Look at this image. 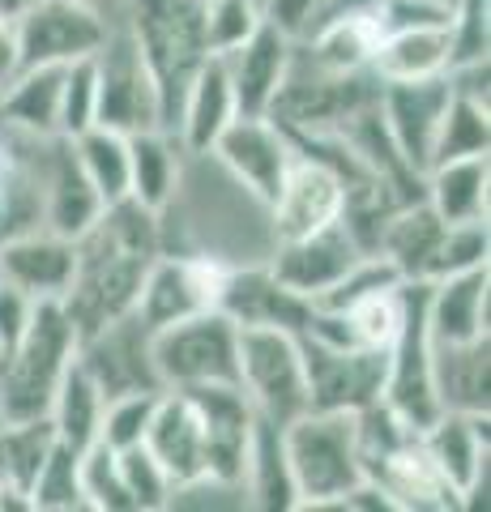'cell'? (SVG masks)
<instances>
[{"instance_id":"1","label":"cell","mask_w":491,"mask_h":512,"mask_svg":"<svg viewBox=\"0 0 491 512\" xmlns=\"http://www.w3.org/2000/svg\"><path fill=\"white\" fill-rule=\"evenodd\" d=\"M73 282L60 308L69 312L77 338L133 312L146 269L158 256V214L133 197L103 205L86 235L73 239Z\"/></svg>"},{"instance_id":"2","label":"cell","mask_w":491,"mask_h":512,"mask_svg":"<svg viewBox=\"0 0 491 512\" xmlns=\"http://www.w3.org/2000/svg\"><path fill=\"white\" fill-rule=\"evenodd\" d=\"M124 30L133 35L141 60L158 86L163 128H176L188 82L210 60L205 43V0H124Z\"/></svg>"},{"instance_id":"3","label":"cell","mask_w":491,"mask_h":512,"mask_svg":"<svg viewBox=\"0 0 491 512\" xmlns=\"http://www.w3.org/2000/svg\"><path fill=\"white\" fill-rule=\"evenodd\" d=\"M282 453L295 483V512H329L342 491L363 483L351 410H304L282 427Z\"/></svg>"},{"instance_id":"4","label":"cell","mask_w":491,"mask_h":512,"mask_svg":"<svg viewBox=\"0 0 491 512\" xmlns=\"http://www.w3.org/2000/svg\"><path fill=\"white\" fill-rule=\"evenodd\" d=\"M77 355V329L60 299H35L22 342L0 363V423L39 419L52 406V393Z\"/></svg>"},{"instance_id":"5","label":"cell","mask_w":491,"mask_h":512,"mask_svg":"<svg viewBox=\"0 0 491 512\" xmlns=\"http://www.w3.org/2000/svg\"><path fill=\"white\" fill-rule=\"evenodd\" d=\"M150 359L163 389L240 384V325L223 308H205L150 333Z\"/></svg>"},{"instance_id":"6","label":"cell","mask_w":491,"mask_h":512,"mask_svg":"<svg viewBox=\"0 0 491 512\" xmlns=\"http://www.w3.org/2000/svg\"><path fill=\"white\" fill-rule=\"evenodd\" d=\"M427 291L432 282H402V325L389 346V372H385V402L406 427L423 431L440 419V393L432 376V329H427Z\"/></svg>"},{"instance_id":"7","label":"cell","mask_w":491,"mask_h":512,"mask_svg":"<svg viewBox=\"0 0 491 512\" xmlns=\"http://www.w3.org/2000/svg\"><path fill=\"white\" fill-rule=\"evenodd\" d=\"M240 389L261 419L287 427L308 410V372L299 338L287 329H240Z\"/></svg>"},{"instance_id":"8","label":"cell","mask_w":491,"mask_h":512,"mask_svg":"<svg viewBox=\"0 0 491 512\" xmlns=\"http://www.w3.org/2000/svg\"><path fill=\"white\" fill-rule=\"evenodd\" d=\"M94 94H99L94 124L116 128L124 137L146 133V128H163L158 86L124 26H112L107 43L94 52Z\"/></svg>"},{"instance_id":"9","label":"cell","mask_w":491,"mask_h":512,"mask_svg":"<svg viewBox=\"0 0 491 512\" xmlns=\"http://www.w3.org/2000/svg\"><path fill=\"white\" fill-rule=\"evenodd\" d=\"M112 35V18L94 13L77 0H35L18 22H13V39H18V69H43V64H73L90 60Z\"/></svg>"},{"instance_id":"10","label":"cell","mask_w":491,"mask_h":512,"mask_svg":"<svg viewBox=\"0 0 491 512\" xmlns=\"http://www.w3.org/2000/svg\"><path fill=\"white\" fill-rule=\"evenodd\" d=\"M308 372V410H351L380 402L389 372V350L372 346H334L321 338H299Z\"/></svg>"},{"instance_id":"11","label":"cell","mask_w":491,"mask_h":512,"mask_svg":"<svg viewBox=\"0 0 491 512\" xmlns=\"http://www.w3.org/2000/svg\"><path fill=\"white\" fill-rule=\"evenodd\" d=\"M210 154L252 201L269 210L291 171L295 141L287 137V128L274 124L269 116H235L223 133H218Z\"/></svg>"},{"instance_id":"12","label":"cell","mask_w":491,"mask_h":512,"mask_svg":"<svg viewBox=\"0 0 491 512\" xmlns=\"http://www.w3.org/2000/svg\"><path fill=\"white\" fill-rule=\"evenodd\" d=\"M227 265L210 261V256H154V265L141 278V291L133 312L137 320L154 329H167L184 316H197L205 308H218V291H223Z\"/></svg>"},{"instance_id":"13","label":"cell","mask_w":491,"mask_h":512,"mask_svg":"<svg viewBox=\"0 0 491 512\" xmlns=\"http://www.w3.org/2000/svg\"><path fill=\"white\" fill-rule=\"evenodd\" d=\"M453 99L449 77H423V82H380L376 111L380 124L410 167L419 175L432 167V146L445 120V107Z\"/></svg>"},{"instance_id":"14","label":"cell","mask_w":491,"mask_h":512,"mask_svg":"<svg viewBox=\"0 0 491 512\" xmlns=\"http://www.w3.org/2000/svg\"><path fill=\"white\" fill-rule=\"evenodd\" d=\"M77 363L90 372L103 397L163 389L150 359V329L137 320V312H124L112 325L77 338Z\"/></svg>"},{"instance_id":"15","label":"cell","mask_w":491,"mask_h":512,"mask_svg":"<svg viewBox=\"0 0 491 512\" xmlns=\"http://www.w3.org/2000/svg\"><path fill=\"white\" fill-rule=\"evenodd\" d=\"M184 393L193 397L201 419L205 474L223 478V483H244V461H248L252 427H257V410H252L248 393L240 384H197V389Z\"/></svg>"},{"instance_id":"16","label":"cell","mask_w":491,"mask_h":512,"mask_svg":"<svg viewBox=\"0 0 491 512\" xmlns=\"http://www.w3.org/2000/svg\"><path fill=\"white\" fill-rule=\"evenodd\" d=\"M363 252L368 248H363L355 239V231L338 218L321 231H308L299 239H282V244L274 248V256H269V274L287 286V291L316 303Z\"/></svg>"},{"instance_id":"17","label":"cell","mask_w":491,"mask_h":512,"mask_svg":"<svg viewBox=\"0 0 491 512\" xmlns=\"http://www.w3.org/2000/svg\"><path fill=\"white\" fill-rule=\"evenodd\" d=\"M342 205H346V188L338 180V171L325 158L295 150L287 180H282L274 205H269V227H274L278 244L282 239H299L338 222Z\"/></svg>"},{"instance_id":"18","label":"cell","mask_w":491,"mask_h":512,"mask_svg":"<svg viewBox=\"0 0 491 512\" xmlns=\"http://www.w3.org/2000/svg\"><path fill=\"white\" fill-rule=\"evenodd\" d=\"M43 154L47 137L0 120V244L43 227Z\"/></svg>"},{"instance_id":"19","label":"cell","mask_w":491,"mask_h":512,"mask_svg":"<svg viewBox=\"0 0 491 512\" xmlns=\"http://www.w3.org/2000/svg\"><path fill=\"white\" fill-rule=\"evenodd\" d=\"M291 52H295V39L282 35L278 26L261 22L240 47H231V52L218 56L227 69L235 111H240V116H269L282 82H287Z\"/></svg>"},{"instance_id":"20","label":"cell","mask_w":491,"mask_h":512,"mask_svg":"<svg viewBox=\"0 0 491 512\" xmlns=\"http://www.w3.org/2000/svg\"><path fill=\"white\" fill-rule=\"evenodd\" d=\"M423 448L432 453L440 474L449 478V487L462 495V508L479 504V487H487V414H466V410H440L436 423H427Z\"/></svg>"},{"instance_id":"21","label":"cell","mask_w":491,"mask_h":512,"mask_svg":"<svg viewBox=\"0 0 491 512\" xmlns=\"http://www.w3.org/2000/svg\"><path fill=\"white\" fill-rule=\"evenodd\" d=\"M218 308H223L235 325H265V329H287V333H304L312 320V299L287 291L269 265L257 269H227L223 274V291H218Z\"/></svg>"},{"instance_id":"22","label":"cell","mask_w":491,"mask_h":512,"mask_svg":"<svg viewBox=\"0 0 491 512\" xmlns=\"http://www.w3.org/2000/svg\"><path fill=\"white\" fill-rule=\"evenodd\" d=\"M103 214V197L86 180L69 137H47L43 154V231L77 239Z\"/></svg>"},{"instance_id":"23","label":"cell","mask_w":491,"mask_h":512,"mask_svg":"<svg viewBox=\"0 0 491 512\" xmlns=\"http://www.w3.org/2000/svg\"><path fill=\"white\" fill-rule=\"evenodd\" d=\"M73 239L52 231H22L0 244V278L13 282L30 299H65L73 282Z\"/></svg>"},{"instance_id":"24","label":"cell","mask_w":491,"mask_h":512,"mask_svg":"<svg viewBox=\"0 0 491 512\" xmlns=\"http://www.w3.org/2000/svg\"><path fill=\"white\" fill-rule=\"evenodd\" d=\"M141 444L150 448V457L167 470L171 483H188V478L205 474V444H201V419L197 406L184 389H163L154 402L150 427Z\"/></svg>"},{"instance_id":"25","label":"cell","mask_w":491,"mask_h":512,"mask_svg":"<svg viewBox=\"0 0 491 512\" xmlns=\"http://www.w3.org/2000/svg\"><path fill=\"white\" fill-rule=\"evenodd\" d=\"M445 231H449V222H440V214L419 197L410 205H398V210L385 218L372 252L385 256V261L402 274V282H432Z\"/></svg>"},{"instance_id":"26","label":"cell","mask_w":491,"mask_h":512,"mask_svg":"<svg viewBox=\"0 0 491 512\" xmlns=\"http://www.w3.org/2000/svg\"><path fill=\"white\" fill-rule=\"evenodd\" d=\"M487 286H491L487 265L432 282V291H427V329H432L436 346L487 338Z\"/></svg>"},{"instance_id":"27","label":"cell","mask_w":491,"mask_h":512,"mask_svg":"<svg viewBox=\"0 0 491 512\" xmlns=\"http://www.w3.org/2000/svg\"><path fill=\"white\" fill-rule=\"evenodd\" d=\"M240 116L235 111V94H231V82H227V69H223V60L210 56L197 69V77L188 82L184 90V103L176 111V141H180V150L188 154H210V146L218 141V133Z\"/></svg>"},{"instance_id":"28","label":"cell","mask_w":491,"mask_h":512,"mask_svg":"<svg viewBox=\"0 0 491 512\" xmlns=\"http://www.w3.org/2000/svg\"><path fill=\"white\" fill-rule=\"evenodd\" d=\"M449 60V26H419L380 35L368 69L376 82H423V77H445Z\"/></svg>"},{"instance_id":"29","label":"cell","mask_w":491,"mask_h":512,"mask_svg":"<svg viewBox=\"0 0 491 512\" xmlns=\"http://www.w3.org/2000/svg\"><path fill=\"white\" fill-rule=\"evenodd\" d=\"M432 376L445 410H466V414L491 410V342L487 338L457 342V346L432 342Z\"/></svg>"},{"instance_id":"30","label":"cell","mask_w":491,"mask_h":512,"mask_svg":"<svg viewBox=\"0 0 491 512\" xmlns=\"http://www.w3.org/2000/svg\"><path fill=\"white\" fill-rule=\"evenodd\" d=\"M423 201L440 214V222H487V154L449 158L423 171Z\"/></svg>"},{"instance_id":"31","label":"cell","mask_w":491,"mask_h":512,"mask_svg":"<svg viewBox=\"0 0 491 512\" xmlns=\"http://www.w3.org/2000/svg\"><path fill=\"white\" fill-rule=\"evenodd\" d=\"M60 64L18 69L0 86V120L30 137H60Z\"/></svg>"},{"instance_id":"32","label":"cell","mask_w":491,"mask_h":512,"mask_svg":"<svg viewBox=\"0 0 491 512\" xmlns=\"http://www.w3.org/2000/svg\"><path fill=\"white\" fill-rule=\"evenodd\" d=\"M180 188V141L167 128L129 133V197L146 210L163 214Z\"/></svg>"},{"instance_id":"33","label":"cell","mask_w":491,"mask_h":512,"mask_svg":"<svg viewBox=\"0 0 491 512\" xmlns=\"http://www.w3.org/2000/svg\"><path fill=\"white\" fill-rule=\"evenodd\" d=\"M244 491H248V508H265V512L295 508V483L287 470V453H282V427L261 419V414L257 427H252V444L244 461Z\"/></svg>"},{"instance_id":"34","label":"cell","mask_w":491,"mask_h":512,"mask_svg":"<svg viewBox=\"0 0 491 512\" xmlns=\"http://www.w3.org/2000/svg\"><path fill=\"white\" fill-rule=\"evenodd\" d=\"M103 406H107V397L99 393V384L90 380V372L73 355V363L65 367V376H60L56 393H52V406H47V419H52V427H56V440L77 448V453L90 448L94 440H99Z\"/></svg>"},{"instance_id":"35","label":"cell","mask_w":491,"mask_h":512,"mask_svg":"<svg viewBox=\"0 0 491 512\" xmlns=\"http://www.w3.org/2000/svg\"><path fill=\"white\" fill-rule=\"evenodd\" d=\"M295 43L304 47L312 64H321L329 73H372L368 64L380 43V26H376V13L372 18H338V22L316 26L312 35Z\"/></svg>"},{"instance_id":"36","label":"cell","mask_w":491,"mask_h":512,"mask_svg":"<svg viewBox=\"0 0 491 512\" xmlns=\"http://www.w3.org/2000/svg\"><path fill=\"white\" fill-rule=\"evenodd\" d=\"M69 141H73V154L82 163L86 180L103 197V205L129 197V137L116 133V128L90 124L86 133H77Z\"/></svg>"},{"instance_id":"37","label":"cell","mask_w":491,"mask_h":512,"mask_svg":"<svg viewBox=\"0 0 491 512\" xmlns=\"http://www.w3.org/2000/svg\"><path fill=\"white\" fill-rule=\"evenodd\" d=\"M56 444V427L47 414L39 419H9L0 423V457H5V483H13L18 491L30 487V478L39 474V466L47 461Z\"/></svg>"},{"instance_id":"38","label":"cell","mask_w":491,"mask_h":512,"mask_svg":"<svg viewBox=\"0 0 491 512\" xmlns=\"http://www.w3.org/2000/svg\"><path fill=\"white\" fill-rule=\"evenodd\" d=\"M30 512H82L86 495H82V474H77V448L69 444H52V453L39 466V474L26 487Z\"/></svg>"},{"instance_id":"39","label":"cell","mask_w":491,"mask_h":512,"mask_svg":"<svg viewBox=\"0 0 491 512\" xmlns=\"http://www.w3.org/2000/svg\"><path fill=\"white\" fill-rule=\"evenodd\" d=\"M487 150H491V107L449 99L436 146H432V163H449V158H470Z\"/></svg>"},{"instance_id":"40","label":"cell","mask_w":491,"mask_h":512,"mask_svg":"<svg viewBox=\"0 0 491 512\" xmlns=\"http://www.w3.org/2000/svg\"><path fill=\"white\" fill-rule=\"evenodd\" d=\"M77 474H82V495L90 512H133L129 491H124V478H120L116 448L94 440L90 448L77 453Z\"/></svg>"},{"instance_id":"41","label":"cell","mask_w":491,"mask_h":512,"mask_svg":"<svg viewBox=\"0 0 491 512\" xmlns=\"http://www.w3.org/2000/svg\"><path fill=\"white\" fill-rule=\"evenodd\" d=\"M346 320V333H351L355 346H372V350H389L393 338H398V325H402V286L393 291H376L368 299L342 308Z\"/></svg>"},{"instance_id":"42","label":"cell","mask_w":491,"mask_h":512,"mask_svg":"<svg viewBox=\"0 0 491 512\" xmlns=\"http://www.w3.org/2000/svg\"><path fill=\"white\" fill-rule=\"evenodd\" d=\"M116 461H120V478H124V491H129L133 512H158V508H167L171 487H176V483H171L167 470L150 457L146 444L116 448Z\"/></svg>"},{"instance_id":"43","label":"cell","mask_w":491,"mask_h":512,"mask_svg":"<svg viewBox=\"0 0 491 512\" xmlns=\"http://www.w3.org/2000/svg\"><path fill=\"white\" fill-rule=\"evenodd\" d=\"M158 393H163V389L107 397L103 423H99V440L107 448H133V444H141V436H146V427H150V414H154Z\"/></svg>"},{"instance_id":"44","label":"cell","mask_w":491,"mask_h":512,"mask_svg":"<svg viewBox=\"0 0 491 512\" xmlns=\"http://www.w3.org/2000/svg\"><path fill=\"white\" fill-rule=\"evenodd\" d=\"M261 22L265 18L257 0H205V43H210V56L240 47Z\"/></svg>"},{"instance_id":"45","label":"cell","mask_w":491,"mask_h":512,"mask_svg":"<svg viewBox=\"0 0 491 512\" xmlns=\"http://www.w3.org/2000/svg\"><path fill=\"white\" fill-rule=\"evenodd\" d=\"M94 107H99V94H94V56L65 64V77H60V137L86 133L94 124Z\"/></svg>"},{"instance_id":"46","label":"cell","mask_w":491,"mask_h":512,"mask_svg":"<svg viewBox=\"0 0 491 512\" xmlns=\"http://www.w3.org/2000/svg\"><path fill=\"white\" fill-rule=\"evenodd\" d=\"M491 0H453V18H449V47L453 60H483L491 52Z\"/></svg>"},{"instance_id":"47","label":"cell","mask_w":491,"mask_h":512,"mask_svg":"<svg viewBox=\"0 0 491 512\" xmlns=\"http://www.w3.org/2000/svg\"><path fill=\"white\" fill-rule=\"evenodd\" d=\"M453 0H380L376 26L380 35L389 30H419V26H449Z\"/></svg>"},{"instance_id":"48","label":"cell","mask_w":491,"mask_h":512,"mask_svg":"<svg viewBox=\"0 0 491 512\" xmlns=\"http://www.w3.org/2000/svg\"><path fill=\"white\" fill-rule=\"evenodd\" d=\"M30 312H35V299L26 291H18L13 282L0 278V363L9 359V350L22 342V333L30 325Z\"/></svg>"},{"instance_id":"49","label":"cell","mask_w":491,"mask_h":512,"mask_svg":"<svg viewBox=\"0 0 491 512\" xmlns=\"http://www.w3.org/2000/svg\"><path fill=\"white\" fill-rule=\"evenodd\" d=\"M316 5H321V0H257L261 18H265L269 26H278L282 35H291V39H299V35L308 30Z\"/></svg>"},{"instance_id":"50","label":"cell","mask_w":491,"mask_h":512,"mask_svg":"<svg viewBox=\"0 0 491 512\" xmlns=\"http://www.w3.org/2000/svg\"><path fill=\"white\" fill-rule=\"evenodd\" d=\"M18 73V39H13V22H0V86Z\"/></svg>"},{"instance_id":"51","label":"cell","mask_w":491,"mask_h":512,"mask_svg":"<svg viewBox=\"0 0 491 512\" xmlns=\"http://www.w3.org/2000/svg\"><path fill=\"white\" fill-rule=\"evenodd\" d=\"M30 5H35V0H0V22H18Z\"/></svg>"},{"instance_id":"52","label":"cell","mask_w":491,"mask_h":512,"mask_svg":"<svg viewBox=\"0 0 491 512\" xmlns=\"http://www.w3.org/2000/svg\"><path fill=\"white\" fill-rule=\"evenodd\" d=\"M77 5H86V9H94V13H103V18H112V13L124 9V0H77Z\"/></svg>"},{"instance_id":"53","label":"cell","mask_w":491,"mask_h":512,"mask_svg":"<svg viewBox=\"0 0 491 512\" xmlns=\"http://www.w3.org/2000/svg\"><path fill=\"white\" fill-rule=\"evenodd\" d=\"M0 478H5V457H0Z\"/></svg>"}]
</instances>
